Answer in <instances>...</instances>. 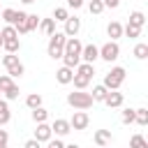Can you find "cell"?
<instances>
[{"label":"cell","mask_w":148,"mask_h":148,"mask_svg":"<svg viewBox=\"0 0 148 148\" xmlns=\"http://www.w3.org/2000/svg\"><path fill=\"white\" fill-rule=\"evenodd\" d=\"M65 42H67V35H65V32H53L51 39H49V46H46L49 58H53V60L62 58V46H65Z\"/></svg>","instance_id":"6da1fadb"},{"label":"cell","mask_w":148,"mask_h":148,"mask_svg":"<svg viewBox=\"0 0 148 148\" xmlns=\"http://www.w3.org/2000/svg\"><path fill=\"white\" fill-rule=\"evenodd\" d=\"M67 104L79 109V111H86L92 106V97L90 92H83V90H76V92H67Z\"/></svg>","instance_id":"7a4b0ae2"},{"label":"cell","mask_w":148,"mask_h":148,"mask_svg":"<svg viewBox=\"0 0 148 148\" xmlns=\"http://www.w3.org/2000/svg\"><path fill=\"white\" fill-rule=\"evenodd\" d=\"M125 74H127L125 67H113V69L104 76V83H102V86H104L106 90H118V88L123 86V81H125Z\"/></svg>","instance_id":"3957f363"},{"label":"cell","mask_w":148,"mask_h":148,"mask_svg":"<svg viewBox=\"0 0 148 148\" xmlns=\"http://www.w3.org/2000/svg\"><path fill=\"white\" fill-rule=\"evenodd\" d=\"M118 56H120V46H118V42H106V44L99 46V58H102V60L113 62V60H118Z\"/></svg>","instance_id":"277c9868"},{"label":"cell","mask_w":148,"mask_h":148,"mask_svg":"<svg viewBox=\"0 0 148 148\" xmlns=\"http://www.w3.org/2000/svg\"><path fill=\"white\" fill-rule=\"evenodd\" d=\"M81 49H83V44H81L76 37H67V42H65V46H62V56L81 58Z\"/></svg>","instance_id":"5b68a950"},{"label":"cell","mask_w":148,"mask_h":148,"mask_svg":"<svg viewBox=\"0 0 148 148\" xmlns=\"http://www.w3.org/2000/svg\"><path fill=\"white\" fill-rule=\"evenodd\" d=\"M97 58H99V46H95V44H86V46L81 49V60H83V62H90V65H92Z\"/></svg>","instance_id":"8992f818"},{"label":"cell","mask_w":148,"mask_h":148,"mask_svg":"<svg viewBox=\"0 0 148 148\" xmlns=\"http://www.w3.org/2000/svg\"><path fill=\"white\" fill-rule=\"evenodd\" d=\"M51 136H53L51 125H46V123H37V130H35V136H32V139H37L39 143H46V141H51Z\"/></svg>","instance_id":"52a82bcc"},{"label":"cell","mask_w":148,"mask_h":148,"mask_svg":"<svg viewBox=\"0 0 148 148\" xmlns=\"http://www.w3.org/2000/svg\"><path fill=\"white\" fill-rule=\"evenodd\" d=\"M79 30H81V18H76V16H67V21H65V35L67 37H76L79 35Z\"/></svg>","instance_id":"ba28073f"},{"label":"cell","mask_w":148,"mask_h":148,"mask_svg":"<svg viewBox=\"0 0 148 148\" xmlns=\"http://www.w3.org/2000/svg\"><path fill=\"white\" fill-rule=\"evenodd\" d=\"M123 102H125V97H123V92H118V90H109L106 97H104V104H106L109 109H118V106H123Z\"/></svg>","instance_id":"9c48e42d"},{"label":"cell","mask_w":148,"mask_h":148,"mask_svg":"<svg viewBox=\"0 0 148 148\" xmlns=\"http://www.w3.org/2000/svg\"><path fill=\"white\" fill-rule=\"evenodd\" d=\"M88 123H90V118H88V113H86V111H76V113L72 116V120H69L72 130H86V127H88Z\"/></svg>","instance_id":"30bf717a"},{"label":"cell","mask_w":148,"mask_h":148,"mask_svg":"<svg viewBox=\"0 0 148 148\" xmlns=\"http://www.w3.org/2000/svg\"><path fill=\"white\" fill-rule=\"evenodd\" d=\"M51 132H56V136H67V134L72 132V125H69V120H65V118H58V120H53V125H51Z\"/></svg>","instance_id":"8fae6325"},{"label":"cell","mask_w":148,"mask_h":148,"mask_svg":"<svg viewBox=\"0 0 148 148\" xmlns=\"http://www.w3.org/2000/svg\"><path fill=\"white\" fill-rule=\"evenodd\" d=\"M72 76H74V69L72 67H60L58 72H56V81L60 83V86H67V83H72Z\"/></svg>","instance_id":"7c38bea8"},{"label":"cell","mask_w":148,"mask_h":148,"mask_svg":"<svg viewBox=\"0 0 148 148\" xmlns=\"http://www.w3.org/2000/svg\"><path fill=\"white\" fill-rule=\"evenodd\" d=\"M111 141H113L111 130H97V132H95V143H97V146H109Z\"/></svg>","instance_id":"4fadbf2b"},{"label":"cell","mask_w":148,"mask_h":148,"mask_svg":"<svg viewBox=\"0 0 148 148\" xmlns=\"http://www.w3.org/2000/svg\"><path fill=\"white\" fill-rule=\"evenodd\" d=\"M106 35L111 37V42H116V39H120V37H123V25H120L118 21H111V23L106 25Z\"/></svg>","instance_id":"5bb4252c"},{"label":"cell","mask_w":148,"mask_h":148,"mask_svg":"<svg viewBox=\"0 0 148 148\" xmlns=\"http://www.w3.org/2000/svg\"><path fill=\"white\" fill-rule=\"evenodd\" d=\"M9 120H12V113H9V102L0 97V127H2V125H7Z\"/></svg>","instance_id":"9a60e30c"},{"label":"cell","mask_w":148,"mask_h":148,"mask_svg":"<svg viewBox=\"0 0 148 148\" xmlns=\"http://www.w3.org/2000/svg\"><path fill=\"white\" fill-rule=\"evenodd\" d=\"M143 23H146V14H143V12H139V9H134V12H130V25H136V28H143Z\"/></svg>","instance_id":"2e32d148"},{"label":"cell","mask_w":148,"mask_h":148,"mask_svg":"<svg viewBox=\"0 0 148 148\" xmlns=\"http://www.w3.org/2000/svg\"><path fill=\"white\" fill-rule=\"evenodd\" d=\"M37 28H39V30H42L44 35H49V37H51V35L56 32V21H53V18H42Z\"/></svg>","instance_id":"e0dca14e"},{"label":"cell","mask_w":148,"mask_h":148,"mask_svg":"<svg viewBox=\"0 0 148 148\" xmlns=\"http://www.w3.org/2000/svg\"><path fill=\"white\" fill-rule=\"evenodd\" d=\"M2 49H5L7 53H16V51L21 49V39H18V37H12V39H2Z\"/></svg>","instance_id":"ac0fdd59"},{"label":"cell","mask_w":148,"mask_h":148,"mask_svg":"<svg viewBox=\"0 0 148 148\" xmlns=\"http://www.w3.org/2000/svg\"><path fill=\"white\" fill-rule=\"evenodd\" d=\"M76 74H81V76H88V79H92V74H95V67H92L90 62H79V65H76Z\"/></svg>","instance_id":"d6986e66"},{"label":"cell","mask_w":148,"mask_h":148,"mask_svg":"<svg viewBox=\"0 0 148 148\" xmlns=\"http://www.w3.org/2000/svg\"><path fill=\"white\" fill-rule=\"evenodd\" d=\"M23 72H25V67L21 65V60H18V62H14L12 67H7V74H9L12 79H21V76H23Z\"/></svg>","instance_id":"ffe728a7"},{"label":"cell","mask_w":148,"mask_h":148,"mask_svg":"<svg viewBox=\"0 0 148 148\" xmlns=\"http://www.w3.org/2000/svg\"><path fill=\"white\" fill-rule=\"evenodd\" d=\"M72 83H74L76 90H86L88 83H90V79H88V76H81V74H74V76H72Z\"/></svg>","instance_id":"44dd1931"},{"label":"cell","mask_w":148,"mask_h":148,"mask_svg":"<svg viewBox=\"0 0 148 148\" xmlns=\"http://www.w3.org/2000/svg\"><path fill=\"white\" fill-rule=\"evenodd\" d=\"M25 106H28V109H37V106H42V95H39V92H30V95L25 97Z\"/></svg>","instance_id":"7402d4cb"},{"label":"cell","mask_w":148,"mask_h":148,"mask_svg":"<svg viewBox=\"0 0 148 148\" xmlns=\"http://www.w3.org/2000/svg\"><path fill=\"white\" fill-rule=\"evenodd\" d=\"M0 16H2V21H5L7 25H14V23H16V9H9V7H7V9L0 12Z\"/></svg>","instance_id":"603a6c76"},{"label":"cell","mask_w":148,"mask_h":148,"mask_svg":"<svg viewBox=\"0 0 148 148\" xmlns=\"http://www.w3.org/2000/svg\"><path fill=\"white\" fill-rule=\"evenodd\" d=\"M46 118H49V111H46L44 106L32 109V120H35V123H46Z\"/></svg>","instance_id":"cb8c5ba5"},{"label":"cell","mask_w":148,"mask_h":148,"mask_svg":"<svg viewBox=\"0 0 148 148\" xmlns=\"http://www.w3.org/2000/svg\"><path fill=\"white\" fill-rule=\"evenodd\" d=\"M134 123H139L141 127L148 125V109H134Z\"/></svg>","instance_id":"d4e9b609"},{"label":"cell","mask_w":148,"mask_h":148,"mask_svg":"<svg viewBox=\"0 0 148 148\" xmlns=\"http://www.w3.org/2000/svg\"><path fill=\"white\" fill-rule=\"evenodd\" d=\"M18 95H21V90H18V86H16V83H12V86L5 90V99H7V102H14V99H18Z\"/></svg>","instance_id":"484cf974"},{"label":"cell","mask_w":148,"mask_h":148,"mask_svg":"<svg viewBox=\"0 0 148 148\" xmlns=\"http://www.w3.org/2000/svg\"><path fill=\"white\" fill-rule=\"evenodd\" d=\"M106 92H109V90H106L104 86H95V88H92V95H90V97H92V102H104Z\"/></svg>","instance_id":"4316f807"},{"label":"cell","mask_w":148,"mask_h":148,"mask_svg":"<svg viewBox=\"0 0 148 148\" xmlns=\"http://www.w3.org/2000/svg\"><path fill=\"white\" fill-rule=\"evenodd\" d=\"M37 25H39V16H37V14H28V16H25V30L32 32Z\"/></svg>","instance_id":"83f0119b"},{"label":"cell","mask_w":148,"mask_h":148,"mask_svg":"<svg viewBox=\"0 0 148 148\" xmlns=\"http://www.w3.org/2000/svg\"><path fill=\"white\" fill-rule=\"evenodd\" d=\"M134 58L136 60H146L148 58V44H136L134 46Z\"/></svg>","instance_id":"f1b7e54d"},{"label":"cell","mask_w":148,"mask_h":148,"mask_svg":"<svg viewBox=\"0 0 148 148\" xmlns=\"http://www.w3.org/2000/svg\"><path fill=\"white\" fill-rule=\"evenodd\" d=\"M104 9H106V7H104L102 0H90V2H88V12H90V14H102Z\"/></svg>","instance_id":"f546056e"},{"label":"cell","mask_w":148,"mask_h":148,"mask_svg":"<svg viewBox=\"0 0 148 148\" xmlns=\"http://www.w3.org/2000/svg\"><path fill=\"white\" fill-rule=\"evenodd\" d=\"M130 148H148V141L141 136V134H134L130 139Z\"/></svg>","instance_id":"4dcf8cb0"},{"label":"cell","mask_w":148,"mask_h":148,"mask_svg":"<svg viewBox=\"0 0 148 148\" xmlns=\"http://www.w3.org/2000/svg\"><path fill=\"white\" fill-rule=\"evenodd\" d=\"M123 35H127L130 39H136V37L141 35V28H136V25H130V23H127V25L123 28Z\"/></svg>","instance_id":"1f68e13d"},{"label":"cell","mask_w":148,"mask_h":148,"mask_svg":"<svg viewBox=\"0 0 148 148\" xmlns=\"http://www.w3.org/2000/svg\"><path fill=\"white\" fill-rule=\"evenodd\" d=\"M67 16H69V12H67L65 7H56V9H53V21H62V23H65Z\"/></svg>","instance_id":"d6a6232c"},{"label":"cell","mask_w":148,"mask_h":148,"mask_svg":"<svg viewBox=\"0 0 148 148\" xmlns=\"http://www.w3.org/2000/svg\"><path fill=\"white\" fill-rule=\"evenodd\" d=\"M0 35H2V39H12V37H18V32H16V28H14V25H5V28L0 30Z\"/></svg>","instance_id":"836d02e7"},{"label":"cell","mask_w":148,"mask_h":148,"mask_svg":"<svg viewBox=\"0 0 148 148\" xmlns=\"http://www.w3.org/2000/svg\"><path fill=\"white\" fill-rule=\"evenodd\" d=\"M0 62H2V67H12L14 62H18V56L16 53H7V56H2Z\"/></svg>","instance_id":"e575fe53"},{"label":"cell","mask_w":148,"mask_h":148,"mask_svg":"<svg viewBox=\"0 0 148 148\" xmlns=\"http://www.w3.org/2000/svg\"><path fill=\"white\" fill-rule=\"evenodd\" d=\"M120 120H123L125 125H132V123H134V109H125V111L120 113Z\"/></svg>","instance_id":"d590c367"},{"label":"cell","mask_w":148,"mask_h":148,"mask_svg":"<svg viewBox=\"0 0 148 148\" xmlns=\"http://www.w3.org/2000/svg\"><path fill=\"white\" fill-rule=\"evenodd\" d=\"M12 83H14V79H12L9 74H0V92H5Z\"/></svg>","instance_id":"8d00e7d4"},{"label":"cell","mask_w":148,"mask_h":148,"mask_svg":"<svg viewBox=\"0 0 148 148\" xmlns=\"http://www.w3.org/2000/svg\"><path fill=\"white\" fill-rule=\"evenodd\" d=\"M7 143H9V134L5 130H0V148H7Z\"/></svg>","instance_id":"74e56055"},{"label":"cell","mask_w":148,"mask_h":148,"mask_svg":"<svg viewBox=\"0 0 148 148\" xmlns=\"http://www.w3.org/2000/svg\"><path fill=\"white\" fill-rule=\"evenodd\" d=\"M23 148H42V143H39L37 139H28V141L23 143Z\"/></svg>","instance_id":"f35d334b"},{"label":"cell","mask_w":148,"mask_h":148,"mask_svg":"<svg viewBox=\"0 0 148 148\" xmlns=\"http://www.w3.org/2000/svg\"><path fill=\"white\" fill-rule=\"evenodd\" d=\"M83 2H86V0H67V5H69L72 9H79V7H83Z\"/></svg>","instance_id":"ab89813d"},{"label":"cell","mask_w":148,"mask_h":148,"mask_svg":"<svg viewBox=\"0 0 148 148\" xmlns=\"http://www.w3.org/2000/svg\"><path fill=\"white\" fill-rule=\"evenodd\" d=\"M46 143H49L46 148H65V143H62L60 139H56V141H46Z\"/></svg>","instance_id":"60d3db41"},{"label":"cell","mask_w":148,"mask_h":148,"mask_svg":"<svg viewBox=\"0 0 148 148\" xmlns=\"http://www.w3.org/2000/svg\"><path fill=\"white\" fill-rule=\"evenodd\" d=\"M104 2V7H109V9H116L118 5H120V0H102Z\"/></svg>","instance_id":"b9f144b4"},{"label":"cell","mask_w":148,"mask_h":148,"mask_svg":"<svg viewBox=\"0 0 148 148\" xmlns=\"http://www.w3.org/2000/svg\"><path fill=\"white\" fill-rule=\"evenodd\" d=\"M65 148H81V146H76V143H67Z\"/></svg>","instance_id":"7bdbcfd3"},{"label":"cell","mask_w":148,"mask_h":148,"mask_svg":"<svg viewBox=\"0 0 148 148\" xmlns=\"http://www.w3.org/2000/svg\"><path fill=\"white\" fill-rule=\"evenodd\" d=\"M21 2H23V5H32L35 0H21Z\"/></svg>","instance_id":"ee69618b"},{"label":"cell","mask_w":148,"mask_h":148,"mask_svg":"<svg viewBox=\"0 0 148 148\" xmlns=\"http://www.w3.org/2000/svg\"><path fill=\"white\" fill-rule=\"evenodd\" d=\"M0 46H2V35H0Z\"/></svg>","instance_id":"f6af8a7d"},{"label":"cell","mask_w":148,"mask_h":148,"mask_svg":"<svg viewBox=\"0 0 148 148\" xmlns=\"http://www.w3.org/2000/svg\"><path fill=\"white\" fill-rule=\"evenodd\" d=\"M99 148H109V146H99Z\"/></svg>","instance_id":"bcb514c9"}]
</instances>
